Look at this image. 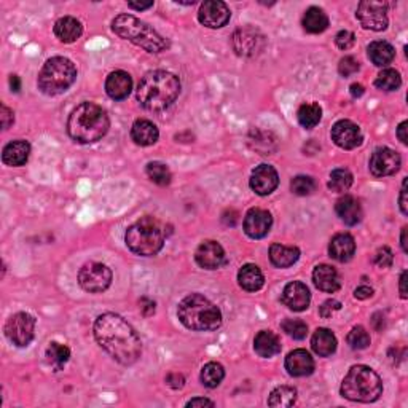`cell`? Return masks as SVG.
I'll list each match as a JSON object with an SVG mask.
<instances>
[{
    "mask_svg": "<svg viewBox=\"0 0 408 408\" xmlns=\"http://www.w3.org/2000/svg\"><path fill=\"white\" fill-rule=\"evenodd\" d=\"M342 396L353 402L370 404L383 394V381L373 368L367 366H354L342 383Z\"/></svg>",
    "mask_w": 408,
    "mask_h": 408,
    "instance_id": "obj_6",
    "label": "cell"
},
{
    "mask_svg": "<svg viewBox=\"0 0 408 408\" xmlns=\"http://www.w3.org/2000/svg\"><path fill=\"white\" fill-rule=\"evenodd\" d=\"M230 8L220 0H207V2L201 5L200 13H198L200 23L209 29H220L227 26V23L230 21Z\"/></svg>",
    "mask_w": 408,
    "mask_h": 408,
    "instance_id": "obj_14",
    "label": "cell"
},
{
    "mask_svg": "<svg viewBox=\"0 0 408 408\" xmlns=\"http://www.w3.org/2000/svg\"><path fill=\"white\" fill-rule=\"evenodd\" d=\"M160 138L158 128L152 121L139 118L136 120L133 126H131V139L134 140V144L140 145V147H149L153 145Z\"/></svg>",
    "mask_w": 408,
    "mask_h": 408,
    "instance_id": "obj_26",
    "label": "cell"
},
{
    "mask_svg": "<svg viewBox=\"0 0 408 408\" xmlns=\"http://www.w3.org/2000/svg\"><path fill=\"white\" fill-rule=\"evenodd\" d=\"M335 43L340 50H349L356 43V36L351 31H340L335 37Z\"/></svg>",
    "mask_w": 408,
    "mask_h": 408,
    "instance_id": "obj_47",
    "label": "cell"
},
{
    "mask_svg": "<svg viewBox=\"0 0 408 408\" xmlns=\"http://www.w3.org/2000/svg\"><path fill=\"white\" fill-rule=\"evenodd\" d=\"M270 133H265V131H252L249 136V144L254 150H259L262 155H271V152L276 149L275 140H268L266 142V138H270Z\"/></svg>",
    "mask_w": 408,
    "mask_h": 408,
    "instance_id": "obj_41",
    "label": "cell"
},
{
    "mask_svg": "<svg viewBox=\"0 0 408 408\" xmlns=\"http://www.w3.org/2000/svg\"><path fill=\"white\" fill-rule=\"evenodd\" d=\"M298 123L303 126L305 129H313L314 126L319 125L320 118H322V109L316 102H308V104L300 105L297 112Z\"/></svg>",
    "mask_w": 408,
    "mask_h": 408,
    "instance_id": "obj_34",
    "label": "cell"
},
{
    "mask_svg": "<svg viewBox=\"0 0 408 408\" xmlns=\"http://www.w3.org/2000/svg\"><path fill=\"white\" fill-rule=\"evenodd\" d=\"M407 230H408L407 227L402 228V236H400V244H402V249H404L405 254L408 252V244H407Z\"/></svg>",
    "mask_w": 408,
    "mask_h": 408,
    "instance_id": "obj_60",
    "label": "cell"
},
{
    "mask_svg": "<svg viewBox=\"0 0 408 408\" xmlns=\"http://www.w3.org/2000/svg\"><path fill=\"white\" fill-rule=\"evenodd\" d=\"M128 7L133 8V10H147L150 7H153V2H147V3H134V2H129Z\"/></svg>",
    "mask_w": 408,
    "mask_h": 408,
    "instance_id": "obj_59",
    "label": "cell"
},
{
    "mask_svg": "<svg viewBox=\"0 0 408 408\" xmlns=\"http://www.w3.org/2000/svg\"><path fill=\"white\" fill-rule=\"evenodd\" d=\"M231 45L233 50L236 51V55L251 58L264 51L265 37L264 34L257 31L254 27L238 29V31L233 34Z\"/></svg>",
    "mask_w": 408,
    "mask_h": 408,
    "instance_id": "obj_12",
    "label": "cell"
},
{
    "mask_svg": "<svg viewBox=\"0 0 408 408\" xmlns=\"http://www.w3.org/2000/svg\"><path fill=\"white\" fill-rule=\"evenodd\" d=\"M356 16L362 27L370 31H385L387 27V5L373 0H364L359 3Z\"/></svg>",
    "mask_w": 408,
    "mask_h": 408,
    "instance_id": "obj_11",
    "label": "cell"
},
{
    "mask_svg": "<svg viewBox=\"0 0 408 408\" xmlns=\"http://www.w3.org/2000/svg\"><path fill=\"white\" fill-rule=\"evenodd\" d=\"M110 120L107 112L93 102L77 105L67 120V133L80 144H94L107 134Z\"/></svg>",
    "mask_w": 408,
    "mask_h": 408,
    "instance_id": "obj_3",
    "label": "cell"
},
{
    "mask_svg": "<svg viewBox=\"0 0 408 408\" xmlns=\"http://www.w3.org/2000/svg\"><path fill=\"white\" fill-rule=\"evenodd\" d=\"M402 85V77L396 69H385L375 80V86L381 91H396Z\"/></svg>",
    "mask_w": 408,
    "mask_h": 408,
    "instance_id": "obj_40",
    "label": "cell"
},
{
    "mask_svg": "<svg viewBox=\"0 0 408 408\" xmlns=\"http://www.w3.org/2000/svg\"><path fill=\"white\" fill-rule=\"evenodd\" d=\"M225 378V370L218 362H209L201 370V383L209 390L217 387Z\"/></svg>",
    "mask_w": 408,
    "mask_h": 408,
    "instance_id": "obj_36",
    "label": "cell"
},
{
    "mask_svg": "<svg viewBox=\"0 0 408 408\" xmlns=\"http://www.w3.org/2000/svg\"><path fill=\"white\" fill-rule=\"evenodd\" d=\"M399 203H400V211H402V214H404V216H408V203H407V179H405V181H404V186H402Z\"/></svg>",
    "mask_w": 408,
    "mask_h": 408,
    "instance_id": "obj_54",
    "label": "cell"
},
{
    "mask_svg": "<svg viewBox=\"0 0 408 408\" xmlns=\"http://www.w3.org/2000/svg\"><path fill=\"white\" fill-rule=\"evenodd\" d=\"M94 337L121 366H133L142 354V343L136 330L118 314H101L94 322Z\"/></svg>",
    "mask_w": 408,
    "mask_h": 408,
    "instance_id": "obj_1",
    "label": "cell"
},
{
    "mask_svg": "<svg viewBox=\"0 0 408 408\" xmlns=\"http://www.w3.org/2000/svg\"><path fill=\"white\" fill-rule=\"evenodd\" d=\"M392 260H394V255H392V251L387 246L380 247V249L377 251V255H375L377 266H380V268H390L392 265Z\"/></svg>",
    "mask_w": 408,
    "mask_h": 408,
    "instance_id": "obj_46",
    "label": "cell"
},
{
    "mask_svg": "<svg viewBox=\"0 0 408 408\" xmlns=\"http://www.w3.org/2000/svg\"><path fill=\"white\" fill-rule=\"evenodd\" d=\"M300 259L298 247L294 246H283V244H273L270 247V260L271 264L278 268H289L294 264H297Z\"/></svg>",
    "mask_w": 408,
    "mask_h": 408,
    "instance_id": "obj_30",
    "label": "cell"
},
{
    "mask_svg": "<svg viewBox=\"0 0 408 408\" xmlns=\"http://www.w3.org/2000/svg\"><path fill=\"white\" fill-rule=\"evenodd\" d=\"M295 400H297V390H294L290 386H279L271 391L268 397V405L289 408L295 404Z\"/></svg>",
    "mask_w": 408,
    "mask_h": 408,
    "instance_id": "obj_35",
    "label": "cell"
},
{
    "mask_svg": "<svg viewBox=\"0 0 408 408\" xmlns=\"http://www.w3.org/2000/svg\"><path fill=\"white\" fill-rule=\"evenodd\" d=\"M329 27V16L322 8L309 7L303 16V29L309 34H320Z\"/></svg>",
    "mask_w": 408,
    "mask_h": 408,
    "instance_id": "obj_33",
    "label": "cell"
},
{
    "mask_svg": "<svg viewBox=\"0 0 408 408\" xmlns=\"http://www.w3.org/2000/svg\"><path fill=\"white\" fill-rule=\"evenodd\" d=\"M368 58L370 61L375 64L377 67H386L387 64H391L392 60L396 56V50L391 43L387 42H373L368 45Z\"/></svg>",
    "mask_w": 408,
    "mask_h": 408,
    "instance_id": "obj_32",
    "label": "cell"
},
{
    "mask_svg": "<svg viewBox=\"0 0 408 408\" xmlns=\"http://www.w3.org/2000/svg\"><path fill=\"white\" fill-rule=\"evenodd\" d=\"M332 140L340 149L353 150L362 144L361 128L351 120H340L332 128Z\"/></svg>",
    "mask_w": 408,
    "mask_h": 408,
    "instance_id": "obj_15",
    "label": "cell"
},
{
    "mask_svg": "<svg viewBox=\"0 0 408 408\" xmlns=\"http://www.w3.org/2000/svg\"><path fill=\"white\" fill-rule=\"evenodd\" d=\"M133 90V79L128 72L115 71L107 77L105 80V91L112 99L123 101L129 96Z\"/></svg>",
    "mask_w": 408,
    "mask_h": 408,
    "instance_id": "obj_20",
    "label": "cell"
},
{
    "mask_svg": "<svg viewBox=\"0 0 408 408\" xmlns=\"http://www.w3.org/2000/svg\"><path fill=\"white\" fill-rule=\"evenodd\" d=\"M125 241L136 255L152 257L163 249L164 231L153 217H144L128 228Z\"/></svg>",
    "mask_w": 408,
    "mask_h": 408,
    "instance_id": "obj_7",
    "label": "cell"
},
{
    "mask_svg": "<svg viewBox=\"0 0 408 408\" xmlns=\"http://www.w3.org/2000/svg\"><path fill=\"white\" fill-rule=\"evenodd\" d=\"M273 225V217L265 209H251L244 218V231L252 240H262L268 235Z\"/></svg>",
    "mask_w": 408,
    "mask_h": 408,
    "instance_id": "obj_18",
    "label": "cell"
},
{
    "mask_svg": "<svg viewBox=\"0 0 408 408\" xmlns=\"http://www.w3.org/2000/svg\"><path fill=\"white\" fill-rule=\"evenodd\" d=\"M34 330H36V319L27 313L13 314L5 324V335L19 348L27 346L32 342Z\"/></svg>",
    "mask_w": 408,
    "mask_h": 408,
    "instance_id": "obj_10",
    "label": "cell"
},
{
    "mask_svg": "<svg viewBox=\"0 0 408 408\" xmlns=\"http://www.w3.org/2000/svg\"><path fill=\"white\" fill-rule=\"evenodd\" d=\"M283 330L294 340H303L308 333V325L300 319H285L283 322Z\"/></svg>",
    "mask_w": 408,
    "mask_h": 408,
    "instance_id": "obj_44",
    "label": "cell"
},
{
    "mask_svg": "<svg viewBox=\"0 0 408 408\" xmlns=\"http://www.w3.org/2000/svg\"><path fill=\"white\" fill-rule=\"evenodd\" d=\"M177 316L187 329L198 332H211L222 325L220 309L200 294H192L183 298L179 303Z\"/></svg>",
    "mask_w": 408,
    "mask_h": 408,
    "instance_id": "obj_4",
    "label": "cell"
},
{
    "mask_svg": "<svg viewBox=\"0 0 408 408\" xmlns=\"http://www.w3.org/2000/svg\"><path fill=\"white\" fill-rule=\"evenodd\" d=\"M340 309H342V303L337 302V300H327V302L320 306L319 313H320V316H322V318L327 319V318H332V316Z\"/></svg>",
    "mask_w": 408,
    "mask_h": 408,
    "instance_id": "obj_48",
    "label": "cell"
},
{
    "mask_svg": "<svg viewBox=\"0 0 408 408\" xmlns=\"http://www.w3.org/2000/svg\"><path fill=\"white\" fill-rule=\"evenodd\" d=\"M254 349L260 357H273L281 353V342L278 335L271 330H262L254 340Z\"/></svg>",
    "mask_w": 408,
    "mask_h": 408,
    "instance_id": "obj_27",
    "label": "cell"
},
{
    "mask_svg": "<svg viewBox=\"0 0 408 408\" xmlns=\"http://www.w3.org/2000/svg\"><path fill=\"white\" fill-rule=\"evenodd\" d=\"M353 186V174L348 169H335L330 174L329 188L335 193L348 192Z\"/></svg>",
    "mask_w": 408,
    "mask_h": 408,
    "instance_id": "obj_39",
    "label": "cell"
},
{
    "mask_svg": "<svg viewBox=\"0 0 408 408\" xmlns=\"http://www.w3.org/2000/svg\"><path fill=\"white\" fill-rule=\"evenodd\" d=\"M373 295V289L368 288V285H361V288H357L354 290V297L357 300H367L370 298Z\"/></svg>",
    "mask_w": 408,
    "mask_h": 408,
    "instance_id": "obj_52",
    "label": "cell"
},
{
    "mask_svg": "<svg viewBox=\"0 0 408 408\" xmlns=\"http://www.w3.org/2000/svg\"><path fill=\"white\" fill-rule=\"evenodd\" d=\"M0 118H2V128L3 129H8L10 126L13 125V121H14L13 110H10L7 105L2 104V107H0Z\"/></svg>",
    "mask_w": 408,
    "mask_h": 408,
    "instance_id": "obj_49",
    "label": "cell"
},
{
    "mask_svg": "<svg viewBox=\"0 0 408 408\" xmlns=\"http://www.w3.org/2000/svg\"><path fill=\"white\" fill-rule=\"evenodd\" d=\"M77 69L67 58L55 56L43 64L38 74V88L47 96L62 94L74 85Z\"/></svg>",
    "mask_w": 408,
    "mask_h": 408,
    "instance_id": "obj_8",
    "label": "cell"
},
{
    "mask_svg": "<svg viewBox=\"0 0 408 408\" xmlns=\"http://www.w3.org/2000/svg\"><path fill=\"white\" fill-rule=\"evenodd\" d=\"M405 283H407V271H402V275H400V281H399L400 297H402V298H407V289H405Z\"/></svg>",
    "mask_w": 408,
    "mask_h": 408,
    "instance_id": "obj_58",
    "label": "cell"
},
{
    "mask_svg": "<svg viewBox=\"0 0 408 408\" xmlns=\"http://www.w3.org/2000/svg\"><path fill=\"white\" fill-rule=\"evenodd\" d=\"M313 281L316 284V288L322 292L327 294H333L337 292L342 285V281H340L338 271L330 265H319L316 266L313 271Z\"/></svg>",
    "mask_w": 408,
    "mask_h": 408,
    "instance_id": "obj_23",
    "label": "cell"
},
{
    "mask_svg": "<svg viewBox=\"0 0 408 408\" xmlns=\"http://www.w3.org/2000/svg\"><path fill=\"white\" fill-rule=\"evenodd\" d=\"M84 27L77 18L64 16L55 23V36L64 43H72L80 38Z\"/></svg>",
    "mask_w": 408,
    "mask_h": 408,
    "instance_id": "obj_29",
    "label": "cell"
},
{
    "mask_svg": "<svg viewBox=\"0 0 408 408\" xmlns=\"http://www.w3.org/2000/svg\"><path fill=\"white\" fill-rule=\"evenodd\" d=\"M181 93V81L168 71H152L145 74L138 86V101L144 109L162 112L173 105Z\"/></svg>",
    "mask_w": 408,
    "mask_h": 408,
    "instance_id": "obj_2",
    "label": "cell"
},
{
    "mask_svg": "<svg viewBox=\"0 0 408 408\" xmlns=\"http://www.w3.org/2000/svg\"><path fill=\"white\" fill-rule=\"evenodd\" d=\"M400 155L390 147H380L373 152L368 168L375 177L394 176L400 169Z\"/></svg>",
    "mask_w": 408,
    "mask_h": 408,
    "instance_id": "obj_13",
    "label": "cell"
},
{
    "mask_svg": "<svg viewBox=\"0 0 408 408\" xmlns=\"http://www.w3.org/2000/svg\"><path fill=\"white\" fill-rule=\"evenodd\" d=\"M79 284L90 294H101L110 288L112 271L107 265L90 262L79 271Z\"/></svg>",
    "mask_w": 408,
    "mask_h": 408,
    "instance_id": "obj_9",
    "label": "cell"
},
{
    "mask_svg": "<svg viewBox=\"0 0 408 408\" xmlns=\"http://www.w3.org/2000/svg\"><path fill=\"white\" fill-rule=\"evenodd\" d=\"M354 252H356V242H354V238L348 233H340V235H335L329 244V254L332 259L337 262H349L354 257Z\"/></svg>",
    "mask_w": 408,
    "mask_h": 408,
    "instance_id": "obj_22",
    "label": "cell"
},
{
    "mask_svg": "<svg viewBox=\"0 0 408 408\" xmlns=\"http://www.w3.org/2000/svg\"><path fill=\"white\" fill-rule=\"evenodd\" d=\"M29 155H31V145L26 140H13L5 145L2 152V162L7 166L19 168L27 163Z\"/></svg>",
    "mask_w": 408,
    "mask_h": 408,
    "instance_id": "obj_25",
    "label": "cell"
},
{
    "mask_svg": "<svg viewBox=\"0 0 408 408\" xmlns=\"http://www.w3.org/2000/svg\"><path fill=\"white\" fill-rule=\"evenodd\" d=\"M166 383L168 386L173 387V390H181L186 380H183V377L179 375V373H169L166 377Z\"/></svg>",
    "mask_w": 408,
    "mask_h": 408,
    "instance_id": "obj_50",
    "label": "cell"
},
{
    "mask_svg": "<svg viewBox=\"0 0 408 408\" xmlns=\"http://www.w3.org/2000/svg\"><path fill=\"white\" fill-rule=\"evenodd\" d=\"M10 86H12V91H14V93L21 90V80H19L18 75L10 77Z\"/></svg>",
    "mask_w": 408,
    "mask_h": 408,
    "instance_id": "obj_56",
    "label": "cell"
},
{
    "mask_svg": "<svg viewBox=\"0 0 408 408\" xmlns=\"http://www.w3.org/2000/svg\"><path fill=\"white\" fill-rule=\"evenodd\" d=\"M311 348L320 357H329L337 351V338L329 329H318L311 338Z\"/></svg>",
    "mask_w": 408,
    "mask_h": 408,
    "instance_id": "obj_28",
    "label": "cell"
},
{
    "mask_svg": "<svg viewBox=\"0 0 408 408\" xmlns=\"http://www.w3.org/2000/svg\"><path fill=\"white\" fill-rule=\"evenodd\" d=\"M311 294L303 283L294 281L284 288L283 303L294 311H305L309 306Z\"/></svg>",
    "mask_w": 408,
    "mask_h": 408,
    "instance_id": "obj_19",
    "label": "cell"
},
{
    "mask_svg": "<svg viewBox=\"0 0 408 408\" xmlns=\"http://www.w3.org/2000/svg\"><path fill=\"white\" fill-rule=\"evenodd\" d=\"M188 408H196V407H216L212 400L209 399H203V397H196V399H192L190 402H187Z\"/></svg>",
    "mask_w": 408,
    "mask_h": 408,
    "instance_id": "obj_53",
    "label": "cell"
},
{
    "mask_svg": "<svg viewBox=\"0 0 408 408\" xmlns=\"http://www.w3.org/2000/svg\"><path fill=\"white\" fill-rule=\"evenodd\" d=\"M195 260L204 270H217L225 265L227 257L223 247L217 241H204L198 246Z\"/></svg>",
    "mask_w": 408,
    "mask_h": 408,
    "instance_id": "obj_17",
    "label": "cell"
},
{
    "mask_svg": "<svg viewBox=\"0 0 408 408\" xmlns=\"http://www.w3.org/2000/svg\"><path fill=\"white\" fill-rule=\"evenodd\" d=\"M349 91H351L353 98H361V96L364 94V86L361 84H354V85H351Z\"/></svg>",
    "mask_w": 408,
    "mask_h": 408,
    "instance_id": "obj_57",
    "label": "cell"
},
{
    "mask_svg": "<svg viewBox=\"0 0 408 408\" xmlns=\"http://www.w3.org/2000/svg\"><path fill=\"white\" fill-rule=\"evenodd\" d=\"M71 357V349L66 344L61 343H51L47 349V361L51 367H55L56 370H61L66 366L67 361Z\"/></svg>",
    "mask_w": 408,
    "mask_h": 408,
    "instance_id": "obj_37",
    "label": "cell"
},
{
    "mask_svg": "<svg viewBox=\"0 0 408 408\" xmlns=\"http://www.w3.org/2000/svg\"><path fill=\"white\" fill-rule=\"evenodd\" d=\"M238 281H240V285L247 292H257L264 288L265 278L264 273H262L260 268L257 265L247 264L242 266L238 273Z\"/></svg>",
    "mask_w": 408,
    "mask_h": 408,
    "instance_id": "obj_31",
    "label": "cell"
},
{
    "mask_svg": "<svg viewBox=\"0 0 408 408\" xmlns=\"http://www.w3.org/2000/svg\"><path fill=\"white\" fill-rule=\"evenodd\" d=\"M348 344L353 349H366L370 344V335L366 329L359 325L348 333Z\"/></svg>",
    "mask_w": 408,
    "mask_h": 408,
    "instance_id": "obj_43",
    "label": "cell"
},
{
    "mask_svg": "<svg viewBox=\"0 0 408 408\" xmlns=\"http://www.w3.org/2000/svg\"><path fill=\"white\" fill-rule=\"evenodd\" d=\"M285 370L290 377H308L314 372V361L305 349H295L285 357Z\"/></svg>",
    "mask_w": 408,
    "mask_h": 408,
    "instance_id": "obj_21",
    "label": "cell"
},
{
    "mask_svg": "<svg viewBox=\"0 0 408 408\" xmlns=\"http://www.w3.org/2000/svg\"><path fill=\"white\" fill-rule=\"evenodd\" d=\"M145 173H147V176L150 181L153 183H157L160 187H166L171 183V171H169V168L166 164L160 163V162H152L147 164V168H145Z\"/></svg>",
    "mask_w": 408,
    "mask_h": 408,
    "instance_id": "obj_38",
    "label": "cell"
},
{
    "mask_svg": "<svg viewBox=\"0 0 408 408\" xmlns=\"http://www.w3.org/2000/svg\"><path fill=\"white\" fill-rule=\"evenodd\" d=\"M359 69H361V66H359V61L353 56H344L338 64L340 75L344 77V79H348V77L354 75Z\"/></svg>",
    "mask_w": 408,
    "mask_h": 408,
    "instance_id": "obj_45",
    "label": "cell"
},
{
    "mask_svg": "<svg viewBox=\"0 0 408 408\" xmlns=\"http://www.w3.org/2000/svg\"><path fill=\"white\" fill-rule=\"evenodd\" d=\"M335 211H337L338 217L346 223V225H357L359 222L362 220V206L356 198L351 195H344L343 198H340L335 204Z\"/></svg>",
    "mask_w": 408,
    "mask_h": 408,
    "instance_id": "obj_24",
    "label": "cell"
},
{
    "mask_svg": "<svg viewBox=\"0 0 408 408\" xmlns=\"http://www.w3.org/2000/svg\"><path fill=\"white\" fill-rule=\"evenodd\" d=\"M112 31L149 53H162L169 48L166 38L160 36L153 27H150L147 23L140 21L133 14H118L112 21Z\"/></svg>",
    "mask_w": 408,
    "mask_h": 408,
    "instance_id": "obj_5",
    "label": "cell"
},
{
    "mask_svg": "<svg viewBox=\"0 0 408 408\" xmlns=\"http://www.w3.org/2000/svg\"><path fill=\"white\" fill-rule=\"evenodd\" d=\"M290 190H292L295 195H298V196L311 195V193L316 190L314 179L309 177V176L294 177L292 182H290Z\"/></svg>",
    "mask_w": 408,
    "mask_h": 408,
    "instance_id": "obj_42",
    "label": "cell"
},
{
    "mask_svg": "<svg viewBox=\"0 0 408 408\" xmlns=\"http://www.w3.org/2000/svg\"><path fill=\"white\" fill-rule=\"evenodd\" d=\"M279 186L278 171L270 164H260L252 171L251 176V188L257 195L266 196L271 195Z\"/></svg>",
    "mask_w": 408,
    "mask_h": 408,
    "instance_id": "obj_16",
    "label": "cell"
},
{
    "mask_svg": "<svg viewBox=\"0 0 408 408\" xmlns=\"http://www.w3.org/2000/svg\"><path fill=\"white\" fill-rule=\"evenodd\" d=\"M140 311H142L144 316H152L155 314V302H152V300L144 297L142 300H140Z\"/></svg>",
    "mask_w": 408,
    "mask_h": 408,
    "instance_id": "obj_51",
    "label": "cell"
},
{
    "mask_svg": "<svg viewBox=\"0 0 408 408\" xmlns=\"http://www.w3.org/2000/svg\"><path fill=\"white\" fill-rule=\"evenodd\" d=\"M407 126H408V121H402V123L399 125V128H397V138H399V140L404 145L408 144V136H407Z\"/></svg>",
    "mask_w": 408,
    "mask_h": 408,
    "instance_id": "obj_55",
    "label": "cell"
}]
</instances>
